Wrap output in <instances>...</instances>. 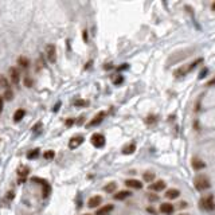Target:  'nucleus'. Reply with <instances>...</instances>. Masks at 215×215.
Masks as SVG:
<instances>
[{"instance_id": "f257e3e1", "label": "nucleus", "mask_w": 215, "mask_h": 215, "mask_svg": "<svg viewBox=\"0 0 215 215\" xmlns=\"http://www.w3.org/2000/svg\"><path fill=\"white\" fill-rule=\"evenodd\" d=\"M202 61H203V59H202V58H199V59H196V61L191 62V63L184 64V66L179 67V69H177L176 71H175V77H183V75H185L187 73H190L192 69H195V67H196V64H198V63H200Z\"/></svg>"}, {"instance_id": "f03ea898", "label": "nucleus", "mask_w": 215, "mask_h": 215, "mask_svg": "<svg viewBox=\"0 0 215 215\" xmlns=\"http://www.w3.org/2000/svg\"><path fill=\"white\" fill-rule=\"evenodd\" d=\"M194 184H195L196 190L204 191V190H207V188L210 187V180L207 179V176H204V175H199V176L195 177Z\"/></svg>"}, {"instance_id": "7ed1b4c3", "label": "nucleus", "mask_w": 215, "mask_h": 215, "mask_svg": "<svg viewBox=\"0 0 215 215\" xmlns=\"http://www.w3.org/2000/svg\"><path fill=\"white\" fill-rule=\"evenodd\" d=\"M91 144L96 148H102L105 145V136L101 133H94L91 136Z\"/></svg>"}, {"instance_id": "20e7f679", "label": "nucleus", "mask_w": 215, "mask_h": 215, "mask_svg": "<svg viewBox=\"0 0 215 215\" xmlns=\"http://www.w3.org/2000/svg\"><path fill=\"white\" fill-rule=\"evenodd\" d=\"M46 54H47V59L50 63H55L56 61V50L54 44H48L46 47Z\"/></svg>"}, {"instance_id": "39448f33", "label": "nucleus", "mask_w": 215, "mask_h": 215, "mask_svg": "<svg viewBox=\"0 0 215 215\" xmlns=\"http://www.w3.org/2000/svg\"><path fill=\"white\" fill-rule=\"evenodd\" d=\"M83 136H74V137H71L70 139V141H69V148L70 149H75V148H78L81 144L83 142Z\"/></svg>"}, {"instance_id": "423d86ee", "label": "nucleus", "mask_w": 215, "mask_h": 215, "mask_svg": "<svg viewBox=\"0 0 215 215\" xmlns=\"http://www.w3.org/2000/svg\"><path fill=\"white\" fill-rule=\"evenodd\" d=\"M106 116V113L105 112H98L97 113V116L93 118V120L90 121V122L87 124V128H91V126H96V125H99V124L102 122V120H104V117Z\"/></svg>"}, {"instance_id": "0eeeda50", "label": "nucleus", "mask_w": 215, "mask_h": 215, "mask_svg": "<svg viewBox=\"0 0 215 215\" xmlns=\"http://www.w3.org/2000/svg\"><path fill=\"white\" fill-rule=\"evenodd\" d=\"M202 207L203 208H206V210H214V200H212V195H210V196H207V198H204V199H202Z\"/></svg>"}, {"instance_id": "6e6552de", "label": "nucleus", "mask_w": 215, "mask_h": 215, "mask_svg": "<svg viewBox=\"0 0 215 215\" xmlns=\"http://www.w3.org/2000/svg\"><path fill=\"white\" fill-rule=\"evenodd\" d=\"M10 77H11V82H12L13 85H18L19 79H20V74H19L16 67H11L10 69Z\"/></svg>"}, {"instance_id": "1a4fd4ad", "label": "nucleus", "mask_w": 215, "mask_h": 215, "mask_svg": "<svg viewBox=\"0 0 215 215\" xmlns=\"http://www.w3.org/2000/svg\"><path fill=\"white\" fill-rule=\"evenodd\" d=\"M165 188V183L163 182V180H157V182H155V183H152V184L149 185V190L150 191H161V190H164Z\"/></svg>"}, {"instance_id": "9d476101", "label": "nucleus", "mask_w": 215, "mask_h": 215, "mask_svg": "<svg viewBox=\"0 0 215 215\" xmlns=\"http://www.w3.org/2000/svg\"><path fill=\"white\" fill-rule=\"evenodd\" d=\"M160 212H163V214H165V215L172 214V212H173V206H172L171 203H161Z\"/></svg>"}, {"instance_id": "9b49d317", "label": "nucleus", "mask_w": 215, "mask_h": 215, "mask_svg": "<svg viewBox=\"0 0 215 215\" xmlns=\"http://www.w3.org/2000/svg\"><path fill=\"white\" fill-rule=\"evenodd\" d=\"M102 203V198L101 196H93V198H90L89 199V202H87V206L90 207V208H93V207H97V206H99V204Z\"/></svg>"}, {"instance_id": "f8f14e48", "label": "nucleus", "mask_w": 215, "mask_h": 215, "mask_svg": "<svg viewBox=\"0 0 215 215\" xmlns=\"http://www.w3.org/2000/svg\"><path fill=\"white\" fill-rule=\"evenodd\" d=\"M125 184L128 185V187H130V188H136V190H140V188H142V183H140L139 180H136V179H129V180H126Z\"/></svg>"}, {"instance_id": "ddd939ff", "label": "nucleus", "mask_w": 215, "mask_h": 215, "mask_svg": "<svg viewBox=\"0 0 215 215\" xmlns=\"http://www.w3.org/2000/svg\"><path fill=\"white\" fill-rule=\"evenodd\" d=\"M113 208H114V207H113V204H106V206L101 207L99 210H97L96 215H108Z\"/></svg>"}, {"instance_id": "4468645a", "label": "nucleus", "mask_w": 215, "mask_h": 215, "mask_svg": "<svg viewBox=\"0 0 215 215\" xmlns=\"http://www.w3.org/2000/svg\"><path fill=\"white\" fill-rule=\"evenodd\" d=\"M28 172H30V168H28V167L22 165V167H19V168H18V176L22 177L20 180H24V177L28 175Z\"/></svg>"}, {"instance_id": "2eb2a0df", "label": "nucleus", "mask_w": 215, "mask_h": 215, "mask_svg": "<svg viewBox=\"0 0 215 215\" xmlns=\"http://www.w3.org/2000/svg\"><path fill=\"white\" fill-rule=\"evenodd\" d=\"M192 167L199 171V169H203L204 167H206V164H204V161H202L200 159H196L195 157V159H192Z\"/></svg>"}, {"instance_id": "dca6fc26", "label": "nucleus", "mask_w": 215, "mask_h": 215, "mask_svg": "<svg viewBox=\"0 0 215 215\" xmlns=\"http://www.w3.org/2000/svg\"><path fill=\"white\" fill-rule=\"evenodd\" d=\"M128 196H130V192H129V191H120V192L114 194L116 200H124V199H126Z\"/></svg>"}, {"instance_id": "f3484780", "label": "nucleus", "mask_w": 215, "mask_h": 215, "mask_svg": "<svg viewBox=\"0 0 215 215\" xmlns=\"http://www.w3.org/2000/svg\"><path fill=\"white\" fill-rule=\"evenodd\" d=\"M179 195H180L179 190H175V188H171V190H168V191L165 192V196H167L168 199H176Z\"/></svg>"}, {"instance_id": "a211bd4d", "label": "nucleus", "mask_w": 215, "mask_h": 215, "mask_svg": "<svg viewBox=\"0 0 215 215\" xmlns=\"http://www.w3.org/2000/svg\"><path fill=\"white\" fill-rule=\"evenodd\" d=\"M134 150H136V145H134L133 142L122 148V153H124V155H130V153L134 152Z\"/></svg>"}, {"instance_id": "6ab92c4d", "label": "nucleus", "mask_w": 215, "mask_h": 215, "mask_svg": "<svg viewBox=\"0 0 215 215\" xmlns=\"http://www.w3.org/2000/svg\"><path fill=\"white\" fill-rule=\"evenodd\" d=\"M24 114H26V112H24L23 109H18V110L15 112V114H13V121H15V122L20 121L22 118L24 117Z\"/></svg>"}, {"instance_id": "aec40b11", "label": "nucleus", "mask_w": 215, "mask_h": 215, "mask_svg": "<svg viewBox=\"0 0 215 215\" xmlns=\"http://www.w3.org/2000/svg\"><path fill=\"white\" fill-rule=\"evenodd\" d=\"M116 188H117V184H116L114 182H112V183H109V184L105 185L104 191H105V192H108V194H112V192H114Z\"/></svg>"}, {"instance_id": "412c9836", "label": "nucleus", "mask_w": 215, "mask_h": 215, "mask_svg": "<svg viewBox=\"0 0 215 215\" xmlns=\"http://www.w3.org/2000/svg\"><path fill=\"white\" fill-rule=\"evenodd\" d=\"M142 179H144V182L150 183L155 180V173H153V172H145V173L142 175Z\"/></svg>"}, {"instance_id": "4be33fe9", "label": "nucleus", "mask_w": 215, "mask_h": 215, "mask_svg": "<svg viewBox=\"0 0 215 215\" xmlns=\"http://www.w3.org/2000/svg\"><path fill=\"white\" fill-rule=\"evenodd\" d=\"M18 63L20 64L22 67H28V64H30V61H28V58H26V56H19V59H18Z\"/></svg>"}, {"instance_id": "5701e85b", "label": "nucleus", "mask_w": 215, "mask_h": 215, "mask_svg": "<svg viewBox=\"0 0 215 215\" xmlns=\"http://www.w3.org/2000/svg\"><path fill=\"white\" fill-rule=\"evenodd\" d=\"M0 87H3V89H10V83H8V81H7V78L4 77V75H1L0 74Z\"/></svg>"}, {"instance_id": "b1692460", "label": "nucleus", "mask_w": 215, "mask_h": 215, "mask_svg": "<svg viewBox=\"0 0 215 215\" xmlns=\"http://www.w3.org/2000/svg\"><path fill=\"white\" fill-rule=\"evenodd\" d=\"M42 185H43V196H44V198H47V196H48V194H50V191H51L50 184H48L47 182H44Z\"/></svg>"}, {"instance_id": "393cba45", "label": "nucleus", "mask_w": 215, "mask_h": 215, "mask_svg": "<svg viewBox=\"0 0 215 215\" xmlns=\"http://www.w3.org/2000/svg\"><path fill=\"white\" fill-rule=\"evenodd\" d=\"M4 98L7 99V101H12V99H13V91L11 90V89H7V90H5Z\"/></svg>"}, {"instance_id": "a878e982", "label": "nucleus", "mask_w": 215, "mask_h": 215, "mask_svg": "<svg viewBox=\"0 0 215 215\" xmlns=\"http://www.w3.org/2000/svg\"><path fill=\"white\" fill-rule=\"evenodd\" d=\"M39 156V149H32L31 152L27 153V157L28 159H36Z\"/></svg>"}, {"instance_id": "bb28decb", "label": "nucleus", "mask_w": 215, "mask_h": 215, "mask_svg": "<svg viewBox=\"0 0 215 215\" xmlns=\"http://www.w3.org/2000/svg\"><path fill=\"white\" fill-rule=\"evenodd\" d=\"M44 159L46 160H51V159H54V156H55V152L54 150H47V152H44Z\"/></svg>"}, {"instance_id": "cd10ccee", "label": "nucleus", "mask_w": 215, "mask_h": 215, "mask_svg": "<svg viewBox=\"0 0 215 215\" xmlns=\"http://www.w3.org/2000/svg\"><path fill=\"white\" fill-rule=\"evenodd\" d=\"M32 83H34V81H32L31 78H28V77L24 78V86H27V87H31Z\"/></svg>"}, {"instance_id": "c85d7f7f", "label": "nucleus", "mask_w": 215, "mask_h": 215, "mask_svg": "<svg viewBox=\"0 0 215 215\" xmlns=\"http://www.w3.org/2000/svg\"><path fill=\"white\" fill-rule=\"evenodd\" d=\"M75 106H83V105H86V101H83V99H77V101L74 102Z\"/></svg>"}, {"instance_id": "c756f323", "label": "nucleus", "mask_w": 215, "mask_h": 215, "mask_svg": "<svg viewBox=\"0 0 215 215\" xmlns=\"http://www.w3.org/2000/svg\"><path fill=\"white\" fill-rule=\"evenodd\" d=\"M122 81H124L122 75H118V77H117V78H116V79H114V85H120V83L122 82Z\"/></svg>"}, {"instance_id": "7c9ffc66", "label": "nucleus", "mask_w": 215, "mask_h": 215, "mask_svg": "<svg viewBox=\"0 0 215 215\" xmlns=\"http://www.w3.org/2000/svg\"><path fill=\"white\" fill-rule=\"evenodd\" d=\"M73 124H74V120H71V118H69V120H66V126H71Z\"/></svg>"}, {"instance_id": "2f4dec72", "label": "nucleus", "mask_w": 215, "mask_h": 215, "mask_svg": "<svg viewBox=\"0 0 215 215\" xmlns=\"http://www.w3.org/2000/svg\"><path fill=\"white\" fill-rule=\"evenodd\" d=\"M148 198H149L150 200H157V199H159L156 195H150V194H149V195H148Z\"/></svg>"}, {"instance_id": "473e14b6", "label": "nucleus", "mask_w": 215, "mask_h": 215, "mask_svg": "<svg viewBox=\"0 0 215 215\" xmlns=\"http://www.w3.org/2000/svg\"><path fill=\"white\" fill-rule=\"evenodd\" d=\"M206 73H207V70H206V69H204V70H202V71H200V75H199V78L202 79V78H203L204 75H206Z\"/></svg>"}, {"instance_id": "72a5a7b5", "label": "nucleus", "mask_w": 215, "mask_h": 215, "mask_svg": "<svg viewBox=\"0 0 215 215\" xmlns=\"http://www.w3.org/2000/svg\"><path fill=\"white\" fill-rule=\"evenodd\" d=\"M179 207L180 208H185V207H187V202H182V203L179 204Z\"/></svg>"}, {"instance_id": "f704fd0d", "label": "nucleus", "mask_w": 215, "mask_h": 215, "mask_svg": "<svg viewBox=\"0 0 215 215\" xmlns=\"http://www.w3.org/2000/svg\"><path fill=\"white\" fill-rule=\"evenodd\" d=\"M124 69H128V64H126V63H124L122 66H120V67H118V70H124Z\"/></svg>"}, {"instance_id": "c9c22d12", "label": "nucleus", "mask_w": 215, "mask_h": 215, "mask_svg": "<svg viewBox=\"0 0 215 215\" xmlns=\"http://www.w3.org/2000/svg\"><path fill=\"white\" fill-rule=\"evenodd\" d=\"M1 110H3V98L0 97V113H1Z\"/></svg>"}, {"instance_id": "e433bc0d", "label": "nucleus", "mask_w": 215, "mask_h": 215, "mask_svg": "<svg viewBox=\"0 0 215 215\" xmlns=\"http://www.w3.org/2000/svg\"><path fill=\"white\" fill-rule=\"evenodd\" d=\"M214 83H215V78H212V79H211V81H210V82H208V86L214 85Z\"/></svg>"}, {"instance_id": "4c0bfd02", "label": "nucleus", "mask_w": 215, "mask_h": 215, "mask_svg": "<svg viewBox=\"0 0 215 215\" xmlns=\"http://www.w3.org/2000/svg\"><path fill=\"white\" fill-rule=\"evenodd\" d=\"M148 211H149V212H152V214H153V212H155V210H153V208H150V207H149V208H148Z\"/></svg>"}, {"instance_id": "58836bf2", "label": "nucleus", "mask_w": 215, "mask_h": 215, "mask_svg": "<svg viewBox=\"0 0 215 215\" xmlns=\"http://www.w3.org/2000/svg\"><path fill=\"white\" fill-rule=\"evenodd\" d=\"M212 10L215 11V3H214V4H212Z\"/></svg>"}, {"instance_id": "ea45409f", "label": "nucleus", "mask_w": 215, "mask_h": 215, "mask_svg": "<svg viewBox=\"0 0 215 215\" xmlns=\"http://www.w3.org/2000/svg\"><path fill=\"white\" fill-rule=\"evenodd\" d=\"M183 215H187V214H183Z\"/></svg>"}, {"instance_id": "a19ab883", "label": "nucleus", "mask_w": 215, "mask_h": 215, "mask_svg": "<svg viewBox=\"0 0 215 215\" xmlns=\"http://www.w3.org/2000/svg\"><path fill=\"white\" fill-rule=\"evenodd\" d=\"M86 215H89V214H86Z\"/></svg>"}]
</instances>
